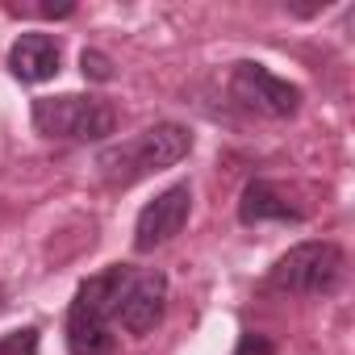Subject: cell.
<instances>
[{
    "instance_id": "obj_6",
    "label": "cell",
    "mask_w": 355,
    "mask_h": 355,
    "mask_svg": "<svg viewBox=\"0 0 355 355\" xmlns=\"http://www.w3.org/2000/svg\"><path fill=\"white\" fill-rule=\"evenodd\" d=\"M189 214H193V189L189 184L163 189L155 201L142 205V214L134 222V251L138 255H150V251L167 247L175 234L189 226Z\"/></svg>"
},
{
    "instance_id": "obj_11",
    "label": "cell",
    "mask_w": 355,
    "mask_h": 355,
    "mask_svg": "<svg viewBox=\"0 0 355 355\" xmlns=\"http://www.w3.org/2000/svg\"><path fill=\"white\" fill-rule=\"evenodd\" d=\"M80 71H84V80H96V84H109L113 80V63L101 51H84L80 55Z\"/></svg>"
},
{
    "instance_id": "obj_3",
    "label": "cell",
    "mask_w": 355,
    "mask_h": 355,
    "mask_svg": "<svg viewBox=\"0 0 355 355\" xmlns=\"http://www.w3.org/2000/svg\"><path fill=\"white\" fill-rule=\"evenodd\" d=\"M30 121L38 134L59 142H105L117 130V109L105 96L63 92V96H38L30 105Z\"/></svg>"
},
{
    "instance_id": "obj_2",
    "label": "cell",
    "mask_w": 355,
    "mask_h": 355,
    "mask_svg": "<svg viewBox=\"0 0 355 355\" xmlns=\"http://www.w3.org/2000/svg\"><path fill=\"white\" fill-rule=\"evenodd\" d=\"M130 263H113L96 276H88L67 309V351L71 355H113V305L130 280Z\"/></svg>"
},
{
    "instance_id": "obj_4",
    "label": "cell",
    "mask_w": 355,
    "mask_h": 355,
    "mask_svg": "<svg viewBox=\"0 0 355 355\" xmlns=\"http://www.w3.org/2000/svg\"><path fill=\"white\" fill-rule=\"evenodd\" d=\"M343 268H347V255L338 243L322 239V243H297L288 247L272 272H268V284L276 293H297V297H326L338 288L343 280Z\"/></svg>"
},
{
    "instance_id": "obj_1",
    "label": "cell",
    "mask_w": 355,
    "mask_h": 355,
    "mask_svg": "<svg viewBox=\"0 0 355 355\" xmlns=\"http://www.w3.org/2000/svg\"><path fill=\"white\" fill-rule=\"evenodd\" d=\"M189 155H193V130L175 125V121H159V125H146L142 134L125 138V142L105 146L96 155V167L113 189H130V184L146 180L155 171L175 167Z\"/></svg>"
},
{
    "instance_id": "obj_12",
    "label": "cell",
    "mask_w": 355,
    "mask_h": 355,
    "mask_svg": "<svg viewBox=\"0 0 355 355\" xmlns=\"http://www.w3.org/2000/svg\"><path fill=\"white\" fill-rule=\"evenodd\" d=\"M234 355H276V343L268 334H259V330H243Z\"/></svg>"
},
{
    "instance_id": "obj_5",
    "label": "cell",
    "mask_w": 355,
    "mask_h": 355,
    "mask_svg": "<svg viewBox=\"0 0 355 355\" xmlns=\"http://www.w3.org/2000/svg\"><path fill=\"white\" fill-rule=\"evenodd\" d=\"M230 96L243 109L263 113V117H276V121H284V117H293L301 109V88L288 84V80H280L276 71H268L255 59L234 63V71H230Z\"/></svg>"
},
{
    "instance_id": "obj_9",
    "label": "cell",
    "mask_w": 355,
    "mask_h": 355,
    "mask_svg": "<svg viewBox=\"0 0 355 355\" xmlns=\"http://www.w3.org/2000/svg\"><path fill=\"white\" fill-rule=\"evenodd\" d=\"M239 222L263 226V222H305V209H297L272 180H247L239 197Z\"/></svg>"
},
{
    "instance_id": "obj_7",
    "label": "cell",
    "mask_w": 355,
    "mask_h": 355,
    "mask_svg": "<svg viewBox=\"0 0 355 355\" xmlns=\"http://www.w3.org/2000/svg\"><path fill=\"white\" fill-rule=\"evenodd\" d=\"M167 309V276L163 272H130L117 305H113V322L125 334H150L163 322Z\"/></svg>"
},
{
    "instance_id": "obj_10",
    "label": "cell",
    "mask_w": 355,
    "mask_h": 355,
    "mask_svg": "<svg viewBox=\"0 0 355 355\" xmlns=\"http://www.w3.org/2000/svg\"><path fill=\"white\" fill-rule=\"evenodd\" d=\"M42 351V330L38 326H17L0 338V355H38Z\"/></svg>"
},
{
    "instance_id": "obj_8",
    "label": "cell",
    "mask_w": 355,
    "mask_h": 355,
    "mask_svg": "<svg viewBox=\"0 0 355 355\" xmlns=\"http://www.w3.org/2000/svg\"><path fill=\"white\" fill-rule=\"evenodd\" d=\"M9 71L21 84H46V80H55L59 76V42L51 34H38V30L21 34L9 46Z\"/></svg>"
}]
</instances>
